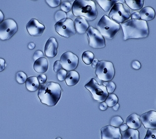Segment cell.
Segmentation results:
<instances>
[{"label":"cell","instance_id":"obj_14","mask_svg":"<svg viewBox=\"0 0 156 139\" xmlns=\"http://www.w3.org/2000/svg\"><path fill=\"white\" fill-rule=\"evenodd\" d=\"M142 125L147 129H156V111H148L140 117Z\"/></svg>","mask_w":156,"mask_h":139},{"label":"cell","instance_id":"obj_26","mask_svg":"<svg viewBox=\"0 0 156 139\" xmlns=\"http://www.w3.org/2000/svg\"><path fill=\"white\" fill-rule=\"evenodd\" d=\"M118 97L116 95L114 94H110L108 96L107 98L105 100V103L108 105V107H112L116 104L118 103Z\"/></svg>","mask_w":156,"mask_h":139},{"label":"cell","instance_id":"obj_22","mask_svg":"<svg viewBox=\"0 0 156 139\" xmlns=\"http://www.w3.org/2000/svg\"><path fill=\"white\" fill-rule=\"evenodd\" d=\"M99 6L105 12H108L117 3V0H96Z\"/></svg>","mask_w":156,"mask_h":139},{"label":"cell","instance_id":"obj_39","mask_svg":"<svg viewBox=\"0 0 156 139\" xmlns=\"http://www.w3.org/2000/svg\"><path fill=\"white\" fill-rule=\"evenodd\" d=\"M131 19H140V13L137 11H136L131 15Z\"/></svg>","mask_w":156,"mask_h":139},{"label":"cell","instance_id":"obj_12","mask_svg":"<svg viewBox=\"0 0 156 139\" xmlns=\"http://www.w3.org/2000/svg\"><path fill=\"white\" fill-rule=\"evenodd\" d=\"M46 28L44 25L39 22L36 19L33 18L27 24V30L28 33L34 36H41Z\"/></svg>","mask_w":156,"mask_h":139},{"label":"cell","instance_id":"obj_19","mask_svg":"<svg viewBox=\"0 0 156 139\" xmlns=\"http://www.w3.org/2000/svg\"><path fill=\"white\" fill-rule=\"evenodd\" d=\"M140 19L145 21H149L154 19L155 16V12L154 9L149 6L143 8L140 11Z\"/></svg>","mask_w":156,"mask_h":139},{"label":"cell","instance_id":"obj_4","mask_svg":"<svg viewBox=\"0 0 156 139\" xmlns=\"http://www.w3.org/2000/svg\"><path fill=\"white\" fill-rule=\"evenodd\" d=\"M121 28L120 24L104 15L98 23V28L104 37L112 40Z\"/></svg>","mask_w":156,"mask_h":139},{"label":"cell","instance_id":"obj_40","mask_svg":"<svg viewBox=\"0 0 156 139\" xmlns=\"http://www.w3.org/2000/svg\"><path fill=\"white\" fill-rule=\"evenodd\" d=\"M5 66H6L5 61L2 58H0V72L3 71L5 69Z\"/></svg>","mask_w":156,"mask_h":139},{"label":"cell","instance_id":"obj_18","mask_svg":"<svg viewBox=\"0 0 156 139\" xmlns=\"http://www.w3.org/2000/svg\"><path fill=\"white\" fill-rule=\"evenodd\" d=\"M33 68L37 73H44L48 69V61L45 57H41L34 61Z\"/></svg>","mask_w":156,"mask_h":139},{"label":"cell","instance_id":"obj_37","mask_svg":"<svg viewBox=\"0 0 156 139\" xmlns=\"http://www.w3.org/2000/svg\"><path fill=\"white\" fill-rule=\"evenodd\" d=\"M38 79L39 82H40V84H43L46 82L47 80V77L46 75L44 74H40L39 75V76L37 78Z\"/></svg>","mask_w":156,"mask_h":139},{"label":"cell","instance_id":"obj_49","mask_svg":"<svg viewBox=\"0 0 156 139\" xmlns=\"http://www.w3.org/2000/svg\"><path fill=\"white\" fill-rule=\"evenodd\" d=\"M68 1H70V2H72V1H74V0H68Z\"/></svg>","mask_w":156,"mask_h":139},{"label":"cell","instance_id":"obj_44","mask_svg":"<svg viewBox=\"0 0 156 139\" xmlns=\"http://www.w3.org/2000/svg\"><path fill=\"white\" fill-rule=\"evenodd\" d=\"M4 15L3 13V12L0 10V23H1L3 20H4Z\"/></svg>","mask_w":156,"mask_h":139},{"label":"cell","instance_id":"obj_25","mask_svg":"<svg viewBox=\"0 0 156 139\" xmlns=\"http://www.w3.org/2000/svg\"><path fill=\"white\" fill-rule=\"evenodd\" d=\"M94 59V54L90 51L87 50L84 51L82 55V60L87 65H89L91 64V62Z\"/></svg>","mask_w":156,"mask_h":139},{"label":"cell","instance_id":"obj_42","mask_svg":"<svg viewBox=\"0 0 156 139\" xmlns=\"http://www.w3.org/2000/svg\"><path fill=\"white\" fill-rule=\"evenodd\" d=\"M128 129H129V127H128V125L126 123L122 124L120 126V130H121L122 132H125V131H126Z\"/></svg>","mask_w":156,"mask_h":139},{"label":"cell","instance_id":"obj_30","mask_svg":"<svg viewBox=\"0 0 156 139\" xmlns=\"http://www.w3.org/2000/svg\"><path fill=\"white\" fill-rule=\"evenodd\" d=\"M67 71L64 69H61L58 72H57V77L59 81H63L65 79H66V78L67 76Z\"/></svg>","mask_w":156,"mask_h":139},{"label":"cell","instance_id":"obj_41","mask_svg":"<svg viewBox=\"0 0 156 139\" xmlns=\"http://www.w3.org/2000/svg\"><path fill=\"white\" fill-rule=\"evenodd\" d=\"M108 107V105L106 104V103L105 102L101 103V104L100 106H99V109H100V110H102V111H105V110H107Z\"/></svg>","mask_w":156,"mask_h":139},{"label":"cell","instance_id":"obj_3","mask_svg":"<svg viewBox=\"0 0 156 139\" xmlns=\"http://www.w3.org/2000/svg\"><path fill=\"white\" fill-rule=\"evenodd\" d=\"M72 12L75 16H83L90 21L98 16L97 6L92 0H75L72 5Z\"/></svg>","mask_w":156,"mask_h":139},{"label":"cell","instance_id":"obj_34","mask_svg":"<svg viewBox=\"0 0 156 139\" xmlns=\"http://www.w3.org/2000/svg\"><path fill=\"white\" fill-rule=\"evenodd\" d=\"M46 2L47 4L52 8H56L61 4V0H46Z\"/></svg>","mask_w":156,"mask_h":139},{"label":"cell","instance_id":"obj_45","mask_svg":"<svg viewBox=\"0 0 156 139\" xmlns=\"http://www.w3.org/2000/svg\"><path fill=\"white\" fill-rule=\"evenodd\" d=\"M35 47V44L33 43H30L29 44H28V48L30 49H33Z\"/></svg>","mask_w":156,"mask_h":139},{"label":"cell","instance_id":"obj_46","mask_svg":"<svg viewBox=\"0 0 156 139\" xmlns=\"http://www.w3.org/2000/svg\"><path fill=\"white\" fill-rule=\"evenodd\" d=\"M113 107V110H114L115 111H116V110H118V109H119V104L118 103V104H116L114 106H113L112 107Z\"/></svg>","mask_w":156,"mask_h":139},{"label":"cell","instance_id":"obj_43","mask_svg":"<svg viewBox=\"0 0 156 139\" xmlns=\"http://www.w3.org/2000/svg\"><path fill=\"white\" fill-rule=\"evenodd\" d=\"M98 62H99V60H98V59H96V58L94 59V60H93V62H91V65H92V67H93V68H96V66H97V64H98Z\"/></svg>","mask_w":156,"mask_h":139},{"label":"cell","instance_id":"obj_21","mask_svg":"<svg viewBox=\"0 0 156 139\" xmlns=\"http://www.w3.org/2000/svg\"><path fill=\"white\" fill-rule=\"evenodd\" d=\"M26 87L27 89L31 92H34L37 91L40 87V82L38 79L35 76H32L27 78L26 81Z\"/></svg>","mask_w":156,"mask_h":139},{"label":"cell","instance_id":"obj_20","mask_svg":"<svg viewBox=\"0 0 156 139\" xmlns=\"http://www.w3.org/2000/svg\"><path fill=\"white\" fill-rule=\"evenodd\" d=\"M80 81V74L76 71H71L67 74L65 79L66 84L68 86H73L77 84Z\"/></svg>","mask_w":156,"mask_h":139},{"label":"cell","instance_id":"obj_16","mask_svg":"<svg viewBox=\"0 0 156 139\" xmlns=\"http://www.w3.org/2000/svg\"><path fill=\"white\" fill-rule=\"evenodd\" d=\"M74 23L76 31L79 34H84L89 27L87 21L83 16L77 17Z\"/></svg>","mask_w":156,"mask_h":139},{"label":"cell","instance_id":"obj_2","mask_svg":"<svg viewBox=\"0 0 156 139\" xmlns=\"http://www.w3.org/2000/svg\"><path fill=\"white\" fill-rule=\"evenodd\" d=\"M37 96L41 103L48 106L56 105L61 96V87L58 83L48 82L39 87Z\"/></svg>","mask_w":156,"mask_h":139},{"label":"cell","instance_id":"obj_17","mask_svg":"<svg viewBox=\"0 0 156 139\" xmlns=\"http://www.w3.org/2000/svg\"><path fill=\"white\" fill-rule=\"evenodd\" d=\"M126 124L128 125L129 129H132L134 130L139 129L142 124L140 116L135 113H132L131 115H130L127 118Z\"/></svg>","mask_w":156,"mask_h":139},{"label":"cell","instance_id":"obj_27","mask_svg":"<svg viewBox=\"0 0 156 139\" xmlns=\"http://www.w3.org/2000/svg\"><path fill=\"white\" fill-rule=\"evenodd\" d=\"M122 119L119 116H115L112 117L110 122V125L114 127H119L123 123Z\"/></svg>","mask_w":156,"mask_h":139},{"label":"cell","instance_id":"obj_47","mask_svg":"<svg viewBox=\"0 0 156 139\" xmlns=\"http://www.w3.org/2000/svg\"><path fill=\"white\" fill-rule=\"evenodd\" d=\"M117 2H118V3H124L125 2L124 0H117Z\"/></svg>","mask_w":156,"mask_h":139},{"label":"cell","instance_id":"obj_6","mask_svg":"<svg viewBox=\"0 0 156 139\" xmlns=\"http://www.w3.org/2000/svg\"><path fill=\"white\" fill-rule=\"evenodd\" d=\"M131 15V11L127 6L117 3L111 9L109 18L119 24H121L129 20Z\"/></svg>","mask_w":156,"mask_h":139},{"label":"cell","instance_id":"obj_15","mask_svg":"<svg viewBox=\"0 0 156 139\" xmlns=\"http://www.w3.org/2000/svg\"><path fill=\"white\" fill-rule=\"evenodd\" d=\"M58 43L55 37H50L47 41L45 47L44 53L46 56L49 57H54L58 54Z\"/></svg>","mask_w":156,"mask_h":139},{"label":"cell","instance_id":"obj_8","mask_svg":"<svg viewBox=\"0 0 156 139\" xmlns=\"http://www.w3.org/2000/svg\"><path fill=\"white\" fill-rule=\"evenodd\" d=\"M55 28L59 35L66 38H69L74 35L76 32L74 23L70 18L64 19L58 21L55 25Z\"/></svg>","mask_w":156,"mask_h":139},{"label":"cell","instance_id":"obj_23","mask_svg":"<svg viewBox=\"0 0 156 139\" xmlns=\"http://www.w3.org/2000/svg\"><path fill=\"white\" fill-rule=\"evenodd\" d=\"M127 6L131 9H140L144 5V0H124Z\"/></svg>","mask_w":156,"mask_h":139},{"label":"cell","instance_id":"obj_29","mask_svg":"<svg viewBox=\"0 0 156 139\" xmlns=\"http://www.w3.org/2000/svg\"><path fill=\"white\" fill-rule=\"evenodd\" d=\"M105 86H106V89L108 91V93L112 94L115 89L116 85L114 82L112 81H108V82H105L103 83V84Z\"/></svg>","mask_w":156,"mask_h":139},{"label":"cell","instance_id":"obj_35","mask_svg":"<svg viewBox=\"0 0 156 139\" xmlns=\"http://www.w3.org/2000/svg\"><path fill=\"white\" fill-rule=\"evenodd\" d=\"M61 69H62V65L60 61H56L54 63V66H53V69L55 72H58Z\"/></svg>","mask_w":156,"mask_h":139},{"label":"cell","instance_id":"obj_36","mask_svg":"<svg viewBox=\"0 0 156 139\" xmlns=\"http://www.w3.org/2000/svg\"><path fill=\"white\" fill-rule=\"evenodd\" d=\"M43 53L42 51H41V50H36V51L34 53V55H33V59L34 61H36L38 59H40L41 57H43Z\"/></svg>","mask_w":156,"mask_h":139},{"label":"cell","instance_id":"obj_28","mask_svg":"<svg viewBox=\"0 0 156 139\" xmlns=\"http://www.w3.org/2000/svg\"><path fill=\"white\" fill-rule=\"evenodd\" d=\"M16 79L19 84H24L27 80V75L24 72H18L16 75Z\"/></svg>","mask_w":156,"mask_h":139},{"label":"cell","instance_id":"obj_13","mask_svg":"<svg viewBox=\"0 0 156 139\" xmlns=\"http://www.w3.org/2000/svg\"><path fill=\"white\" fill-rule=\"evenodd\" d=\"M102 139H121L122 134L120 129L114 127L111 125L105 126L101 129Z\"/></svg>","mask_w":156,"mask_h":139},{"label":"cell","instance_id":"obj_31","mask_svg":"<svg viewBox=\"0 0 156 139\" xmlns=\"http://www.w3.org/2000/svg\"><path fill=\"white\" fill-rule=\"evenodd\" d=\"M66 18H67L66 13L62 10H59L55 13V19L56 21H57V22L60 20L66 19Z\"/></svg>","mask_w":156,"mask_h":139},{"label":"cell","instance_id":"obj_7","mask_svg":"<svg viewBox=\"0 0 156 139\" xmlns=\"http://www.w3.org/2000/svg\"><path fill=\"white\" fill-rule=\"evenodd\" d=\"M85 87L91 93L93 98L100 103L105 102L109 95L106 86L100 85L94 78L85 85Z\"/></svg>","mask_w":156,"mask_h":139},{"label":"cell","instance_id":"obj_11","mask_svg":"<svg viewBox=\"0 0 156 139\" xmlns=\"http://www.w3.org/2000/svg\"><path fill=\"white\" fill-rule=\"evenodd\" d=\"M60 62L62 68L66 71H74L78 66L79 58L74 53L68 51L62 54L61 57Z\"/></svg>","mask_w":156,"mask_h":139},{"label":"cell","instance_id":"obj_24","mask_svg":"<svg viewBox=\"0 0 156 139\" xmlns=\"http://www.w3.org/2000/svg\"><path fill=\"white\" fill-rule=\"evenodd\" d=\"M121 139H140L139 132L137 130L129 129L124 132Z\"/></svg>","mask_w":156,"mask_h":139},{"label":"cell","instance_id":"obj_48","mask_svg":"<svg viewBox=\"0 0 156 139\" xmlns=\"http://www.w3.org/2000/svg\"><path fill=\"white\" fill-rule=\"evenodd\" d=\"M56 139H62L61 137H57Z\"/></svg>","mask_w":156,"mask_h":139},{"label":"cell","instance_id":"obj_33","mask_svg":"<svg viewBox=\"0 0 156 139\" xmlns=\"http://www.w3.org/2000/svg\"><path fill=\"white\" fill-rule=\"evenodd\" d=\"M61 9L64 12H68L72 10V5L69 2H63L61 5Z\"/></svg>","mask_w":156,"mask_h":139},{"label":"cell","instance_id":"obj_9","mask_svg":"<svg viewBox=\"0 0 156 139\" xmlns=\"http://www.w3.org/2000/svg\"><path fill=\"white\" fill-rule=\"evenodd\" d=\"M18 31V25L12 19L3 20L0 23V40H8Z\"/></svg>","mask_w":156,"mask_h":139},{"label":"cell","instance_id":"obj_10","mask_svg":"<svg viewBox=\"0 0 156 139\" xmlns=\"http://www.w3.org/2000/svg\"><path fill=\"white\" fill-rule=\"evenodd\" d=\"M86 33L88 37L89 45L90 47L94 49L105 47V39L98 30L93 28V26H89Z\"/></svg>","mask_w":156,"mask_h":139},{"label":"cell","instance_id":"obj_32","mask_svg":"<svg viewBox=\"0 0 156 139\" xmlns=\"http://www.w3.org/2000/svg\"><path fill=\"white\" fill-rule=\"evenodd\" d=\"M144 139H156V129H148Z\"/></svg>","mask_w":156,"mask_h":139},{"label":"cell","instance_id":"obj_5","mask_svg":"<svg viewBox=\"0 0 156 139\" xmlns=\"http://www.w3.org/2000/svg\"><path fill=\"white\" fill-rule=\"evenodd\" d=\"M95 72L99 79L108 82L113 79L115 75V69L111 62L102 60L98 62Z\"/></svg>","mask_w":156,"mask_h":139},{"label":"cell","instance_id":"obj_38","mask_svg":"<svg viewBox=\"0 0 156 139\" xmlns=\"http://www.w3.org/2000/svg\"><path fill=\"white\" fill-rule=\"evenodd\" d=\"M132 67L134 69L136 70H139L141 68V64L138 61H134L132 62Z\"/></svg>","mask_w":156,"mask_h":139},{"label":"cell","instance_id":"obj_1","mask_svg":"<svg viewBox=\"0 0 156 139\" xmlns=\"http://www.w3.org/2000/svg\"><path fill=\"white\" fill-rule=\"evenodd\" d=\"M124 40L146 38L149 34L146 21L142 19H130L121 24Z\"/></svg>","mask_w":156,"mask_h":139}]
</instances>
